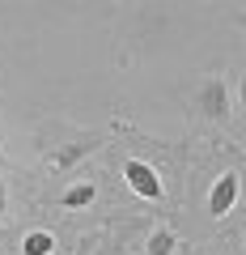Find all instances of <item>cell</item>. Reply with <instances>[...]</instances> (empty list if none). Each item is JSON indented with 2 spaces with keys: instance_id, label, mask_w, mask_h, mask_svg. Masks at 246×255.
Masks as SVG:
<instances>
[{
  "instance_id": "6da1fadb",
  "label": "cell",
  "mask_w": 246,
  "mask_h": 255,
  "mask_svg": "<svg viewBox=\"0 0 246 255\" xmlns=\"http://www.w3.org/2000/svg\"><path fill=\"white\" fill-rule=\"evenodd\" d=\"M195 111H200L204 119H212V124H229L234 102H229V81L221 73H208L200 81V90H195Z\"/></svg>"
},
{
  "instance_id": "7a4b0ae2",
  "label": "cell",
  "mask_w": 246,
  "mask_h": 255,
  "mask_svg": "<svg viewBox=\"0 0 246 255\" xmlns=\"http://www.w3.org/2000/svg\"><path fill=\"white\" fill-rule=\"evenodd\" d=\"M123 183H128L132 196H140V200H149V204H162L165 200L162 174H157V166H149L145 157H128V162H123Z\"/></svg>"
},
{
  "instance_id": "3957f363",
  "label": "cell",
  "mask_w": 246,
  "mask_h": 255,
  "mask_svg": "<svg viewBox=\"0 0 246 255\" xmlns=\"http://www.w3.org/2000/svg\"><path fill=\"white\" fill-rule=\"evenodd\" d=\"M93 149H102V136H81V140H68V145H51L43 153V166H47V174H68Z\"/></svg>"
},
{
  "instance_id": "277c9868",
  "label": "cell",
  "mask_w": 246,
  "mask_h": 255,
  "mask_svg": "<svg viewBox=\"0 0 246 255\" xmlns=\"http://www.w3.org/2000/svg\"><path fill=\"white\" fill-rule=\"evenodd\" d=\"M238 196H242V179H238V170L217 174V183H212V191H208V217H212V221L229 217L234 204H238Z\"/></svg>"
},
{
  "instance_id": "5b68a950",
  "label": "cell",
  "mask_w": 246,
  "mask_h": 255,
  "mask_svg": "<svg viewBox=\"0 0 246 255\" xmlns=\"http://www.w3.org/2000/svg\"><path fill=\"white\" fill-rule=\"evenodd\" d=\"M93 200H98V183H93V179H73L60 196H55V204H60V209H68V213L89 209Z\"/></svg>"
},
{
  "instance_id": "8992f818",
  "label": "cell",
  "mask_w": 246,
  "mask_h": 255,
  "mask_svg": "<svg viewBox=\"0 0 246 255\" xmlns=\"http://www.w3.org/2000/svg\"><path fill=\"white\" fill-rule=\"evenodd\" d=\"M182 247V238L174 234L170 226H157V230H149V238H145V247H140V255H174Z\"/></svg>"
},
{
  "instance_id": "52a82bcc",
  "label": "cell",
  "mask_w": 246,
  "mask_h": 255,
  "mask_svg": "<svg viewBox=\"0 0 246 255\" xmlns=\"http://www.w3.org/2000/svg\"><path fill=\"white\" fill-rule=\"evenodd\" d=\"M21 255H55V234L43 230V226L26 230V234H21Z\"/></svg>"
},
{
  "instance_id": "ba28073f",
  "label": "cell",
  "mask_w": 246,
  "mask_h": 255,
  "mask_svg": "<svg viewBox=\"0 0 246 255\" xmlns=\"http://www.w3.org/2000/svg\"><path fill=\"white\" fill-rule=\"evenodd\" d=\"M0 213H9V196H4V179H0Z\"/></svg>"
},
{
  "instance_id": "9c48e42d",
  "label": "cell",
  "mask_w": 246,
  "mask_h": 255,
  "mask_svg": "<svg viewBox=\"0 0 246 255\" xmlns=\"http://www.w3.org/2000/svg\"><path fill=\"white\" fill-rule=\"evenodd\" d=\"M238 98H242V111H246V77L238 81Z\"/></svg>"
},
{
  "instance_id": "30bf717a",
  "label": "cell",
  "mask_w": 246,
  "mask_h": 255,
  "mask_svg": "<svg viewBox=\"0 0 246 255\" xmlns=\"http://www.w3.org/2000/svg\"><path fill=\"white\" fill-rule=\"evenodd\" d=\"M98 255H110V247H102V251H98Z\"/></svg>"
},
{
  "instance_id": "8fae6325",
  "label": "cell",
  "mask_w": 246,
  "mask_h": 255,
  "mask_svg": "<svg viewBox=\"0 0 246 255\" xmlns=\"http://www.w3.org/2000/svg\"><path fill=\"white\" fill-rule=\"evenodd\" d=\"M242 255H246V243H242Z\"/></svg>"
}]
</instances>
